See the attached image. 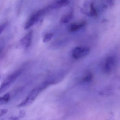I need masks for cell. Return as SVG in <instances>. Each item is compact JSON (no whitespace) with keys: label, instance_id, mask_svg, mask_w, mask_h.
<instances>
[{"label":"cell","instance_id":"1","mask_svg":"<svg viewBox=\"0 0 120 120\" xmlns=\"http://www.w3.org/2000/svg\"><path fill=\"white\" fill-rule=\"evenodd\" d=\"M52 85L49 80H47L32 89L26 98L17 106L18 108L26 107L30 105L36 99L38 96L49 86Z\"/></svg>","mask_w":120,"mask_h":120},{"label":"cell","instance_id":"2","mask_svg":"<svg viewBox=\"0 0 120 120\" xmlns=\"http://www.w3.org/2000/svg\"><path fill=\"white\" fill-rule=\"evenodd\" d=\"M22 72V69H18L15 70L9 75L4 80L0 86L6 90H8L10 87L11 85L13 83L18 77L20 76Z\"/></svg>","mask_w":120,"mask_h":120},{"label":"cell","instance_id":"3","mask_svg":"<svg viewBox=\"0 0 120 120\" xmlns=\"http://www.w3.org/2000/svg\"><path fill=\"white\" fill-rule=\"evenodd\" d=\"M90 52L89 47L85 46H78L74 48L72 51L71 55L74 59L78 60L86 57Z\"/></svg>","mask_w":120,"mask_h":120},{"label":"cell","instance_id":"4","mask_svg":"<svg viewBox=\"0 0 120 120\" xmlns=\"http://www.w3.org/2000/svg\"><path fill=\"white\" fill-rule=\"evenodd\" d=\"M116 63V59L115 56H110L107 58L104 65V72L107 74L111 72L115 68Z\"/></svg>","mask_w":120,"mask_h":120},{"label":"cell","instance_id":"5","mask_svg":"<svg viewBox=\"0 0 120 120\" xmlns=\"http://www.w3.org/2000/svg\"><path fill=\"white\" fill-rule=\"evenodd\" d=\"M32 36L33 32L32 31L29 32L20 40L19 43L20 46L24 48H27L29 47L31 44Z\"/></svg>","mask_w":120,"mask_h":120},{"label":"cell","instance_id":"6","mask_svg":"<svg viewBox=\"0 0 120 120\" xmlns=\"http://www.w3.org/2000/svg\"><path fill=\"white\" fill-rule=\"evenodd\" d=\"M69 4V0H57L50 5L51 10L59 9L66 6Z\"/></svg>","mask_w":120,"mask_h":120},{"label":"cell","instance_id":"7","mask_svg":"<svg viewBox=\"0 0 120 120\" xmlns=\"http://www.w3.org/2000/svg\"><path fill=\"white\" fill-rule=\"evenodd\" d=\"M85 21H82L79 23H72L69 27V30L71 32H73L77 31L82 28L86 24Z\"/></svg>","mask_w":120,"mask_h":120},{"label":"cell","instance_id":"8","mask_svg":"<svg viewBox=\"0 0 120 120\" xmlns=\"http://www.w3.org/2000/svg\"><path fill=\"white\" fill-rule=\"evenodd\" d=\"M36 22V19L35 15L34 14H33L29 18L25 23L24 27V29L25 30L28 29Z\"/></svg>","mask_w":120,"mask_h":120},{"label":"cell","instance_id":"9","mask_svg":"<svg viewBox=\"0 0 120 120\" xmlns=\"http://www.w3.org/2000/svg\"><path fill=\"white\" fill-rule=\"evenodd\" d=\"M73 17V13L72 12H70L63 15L60 19V22L63 24L68 23L72 19Z\"/></svg>","mask_w":120,"mask_h":120},{"label":"cell","instance_id":"10","mask_svg":"<svg viewBox=\"0 0 120 120\" xmlns=\"http://www.w3.org/2000/svg\"><path fill=\"white\" fill-rule=\"evenodd\" d=\"M93 79V75L92 73H88L81 78L80 81L82 83H89L92 81Z\"/></svg>","mask_w":120,"mask_h":120},{"label":"cell","instance_id":"11","mask_svg":"<svg viewBox=\"0 0 120 120\" xmlns=\"http://www.w3.org/2000/svg\"><path fill=\"white\" fill-rule=\"evenodd\" d=\"M88 16L90 17H97L98 13L96 9L94 7V3H91L90 5V10L88 13Z\"/></svg>","mask_w":120,"mask_h":120},{"label":"cell","instance_id":"12","mask_svg":"<svg viewBox=\"0 0 120 120\" xmlns=\"http://www.w3.org/2000/svg\"><path fill=\"white\" fill-rule=\"evenodd\" d=\"M53 36V33H48L45 34L43 37V42L44 43H48L51 40Z\"/></svg>","mask_w":120,"mask_h":120},{"label":"cell","instance_id":"13","mask_svg":"<svg viewBox=\"0 0 120 120\" xmlns=\"http://www.w3.org/2000/svg\"><path fill=\"white\" fill-rule=\"evenodd\" d=\"M103 2L104 5L105 6H112L114 3V0H102Z\"/></svg>","mask_w":120,"mask_h":120},{"label":"cell","instance_id":"14","mask_svg":"<svg viewBox=\"0 0 120 120\" xmlns=\"http://www.w3.org/2000/svg\"><path fill=\"white\" fill-rule=\"evenodd\" d=\"M7 25H8L7 23H5L0 25V35L3 32L4 30L6 28Z\"/></svg>","mask_w":120,"mask_h":120},{"label":"cell","instance_id":"15","mask_svg":"<svg viewBox=\"0 0 120 120\" xmlns=\"http://www.w3.org/2000/svg\"><path fill=\"white\" fill-rule=\"evenodd\" d=\"M8 110L7 109H0V117L8 113Z\"/></svg>","mask_w":120,"mask_h":120},{"label":"cell","instance_id":"16","mask_svg":"<svg viewBox=\"0 0 120 120\" xmlns=\"http://www.w3.org/2000/svg\"><path fill=\"white\" fill-rule=\"evenodd\" d=\"M25 115V112L24 111H20L19 112V115L18 117H19V118L23 117H24Z\"/></svg>","mask_w":120,"mask_h":120},{"label":"cell","instance_id":"17","mask_svg":"<svg viewBox=\"0 0 120 120\" xmlns=\"http://www.w3.org/2000/svg\"><path fill=\"white\" fill-rule=\"evenodd\" d=\"M19 119V117H17L15 116H12L10 117L9 119L10 120H18Z\"/></svg>","mask_w":120,"mask_h":120},{"label":"cell","instance_id":"18","mask_svg":"<svg viewBox=\"0 0 120 120\" xmlns=\"http://www.w3.org/2000/svg\"><path fill=\"white\" fill-rule=\"evenodd\" d=\"M0 77H1V76H0Z\"/></svg>","mask_w":120,"mask_h":120}]
</instances>
